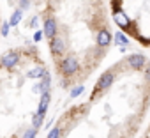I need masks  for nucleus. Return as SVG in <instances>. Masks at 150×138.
Segmentation results:
<instances>
[{"instance_id": "9b49d317", "label": "nucleus", "mask_w": 150, "mask_h": 138, "mask_svg": "<svg viewBox=\"0 0 150 138\" xmlns=\"http://www.w3.org/2000/svg\"><path fill=\"white\" fill-rule=\"evenodd\" d=\"M20 20H21V9H16L13 14H11V20H9V25H13V27H16L18 23H20Z\"/></svg>"}, {"instance_id": "0eeeda50", "label": "nucleus", "mask_w": 150, "mask_h": 138, "mask_svg": "<svg viewBox=\"0 0 150 138\" xmlns=\"http://www.w3.org/2000/svg\"><path fill=\"white\" fill-rule=\"evenodd\" d=\"M115 21H117L122 28H127V27L131 25V20H129L127 14H124L122 11H117V13H115Z\"/></svg>"}, {"instance_id": "a211bd4d", "label": "nucleus", "mask_w": 150, "mask_h": 138, "mask_svg": "<svg viewBox=\"0 0 150 138\" xmlns=\"http://www.w3.org/2000/svg\"><path fill=\"white\" fill-rule=\"evenodd\" d=\"M9 27H11L9 23H4V25H2V36H4V37L9 34Z\"/></svg>"}, {"instance_id": "20e7f679", "label": "nucleus", "mask_w": 150, "mask_h": 138, "mask_svg": "<svg viewBox=\"0 0 150 138\" xmlns=\"http://www.w3.org/2000/svg\"><path fill=\"white\" fill-rule=\"evenodd\" d=\"M127 62H129L131 67H134V69H141V67L145 65V57H143V55H131V57L127 58Z\"/></svg>"}, {"instance_id": "4468645a", "label": "nucleus", "mask_w": 150, "mask_h": 138, "mask_svg": "<svg viewBox=\"0 0 150 138\" xmlns=\"http://www.w3.org/2000/svg\"><path fill=\"white\" fill-rule=\"evenodd\" d=\"M42 120H44V115L42 113H35L34 115V119H32V124H34V129H37L41 124H42Z\"/></svg>"}, {"instance_id": "2eb2a0df", "label": "nucleus", "mask_w": 150, "mask_h": 138, "mask_svg": "<svg viewBox=\"0 0 150 138\" xmlns=\"http://www.w3.org/2000/svg\"><path fill=\"white\" fill-rule=\"evenodd\" d=\"M83 90H85V87H83V85H78V87H74V89L71 90V97H72V99H74V97H78V96H80Z\"/></svg>"}, {"instance_id": "f3484780", "label": "nucleus", "mask_w": 150, "mask_h": 138, "mask_svg": "<svg viewBox=\"0 0 150 138\" xmlns=\"http://www.w3.org/2000/svg\"><path fill=\"white\" fill-rule=\"evenodd\" d=\"M35 133H37V129L30 127L28 131H25V133H23V136H21V138H35Z\"/></svg>"}, {"instance_id": "7ed1b4c3", "label": "nucleus", "mask_w": 150, "mask_h": 138, "mask_svg": "<svg viewBox=\"0 0 150 138\" xmlns=\"http://www.w3.org/2000/svg\"><path fill=\"white\" fill-rule=\"evenodd\" d=\"M111 83H113V75H111V73H106V75H103V76L99 78L96 89H97V90H106Z\"/></svg>"}, {"instance_id": "f8f14e48", "label": "nucleus", "mask_w": 150, "mask_h": 138, "mask_svg": "<svg viewBox=\"0 0 150 138\" xmlns=\"http://www.w3.org/2000/svg\"><path fill=\"white\" fill-rule=\"evenodd\" d=\"M44 76V71H42V67H34L28 71V78H41Z\"/></svg>"}, {"instance_id": "9d476101", "label": "nucleus", "mask_w": 150, "mask_h": 138, "mask_svg": "<svg viewBox=\"0 0 150 138\" xmlns=\"http://www.w3.org/2000/svg\"><path fill=\"white\" fill-rule=\"evenodd\" d=\"M51 46H53V51L57 53V55H60L62 51H64V41L60 39V37H53V43H51Z\"/></svg>"}, {"instance_id": "39448f33", "label": "nucleus", "mask_w": 150, "mask_h": 138, "mask_svg": "<svg viewBox=\"0 0 150 138\" xmlns=\"http://www.w3.org/2000/svg\"><path fill=\"white\" fill-rule=\"evenodd\" d=\"M55 32H57V23H55L53 18H48L44 21V34L48 37H55Z\"/></svg>"}, {"instance_id": "423d86ee", "label": "nucleus", "mask_w": 150, "mask_h": 138, "mask_svg": "<svg viewBox=\"0 0 150 138\" xmlns=\"http://www.w3.org/2000/svg\"><path fill=\"white\" fill-rule=\"evenodd\" d=\"M48 90H50V75L44 71V78H42V82L34 89V92H42V94H48Z\"/></svg>"}, {"instance_id": "f257e3e1", "label": "nucleus", "mask_w": 150, "mask_h": 138, "mask_svg": "<svg viewBox=\"0 0 150 138\" xmlns=\"http://www.w3.org/2000/svg\"><path fill=\"white\" fill-rule=\"evenodd\" d=\"M62 71L65 73V75H74L78 71V62L74 60V58H64L62 60Z\"/></svg>"}, {"instance_id": "f03ea898", "label": "nucleus", "mask_w": 150, "mask_h": 138, "mask_svg": "<svg viewBox=\"0 0 150 138\" xmlns=\"http://www.w3.org/2000/svg\"><path fill=\"white\" fill-rule=\"evenodd\" d=\"M16 62H18V53H14V51L4 53L2 58H0V64H2L4 67H14Z\"/></svg>"}, {"instance_id": "6e6552de", "label": "nucleus", "mask_w": 150, "mask_h": 138, "mask_svg": "<svg viewBox=\"0 0 150 138\" xmlns=\"http://www.w3.org/2000/svg\"><path fill=\"white\" fill-rule=\"evenodd\" d=\"M110 43H111V34L108 30H101L97 34V44L99 46H108Z\"/></svg>"}, {"instance_id": "aec40b11", "label": "nucleus", "mask_w": 150, "mask_h": 138, "mask_svg": "<svg viewBox=\"0 0 150 138\" xmlns=\"http://www.w3.org/2000/svg\"><path fill=\"white\" fill-rule=\"evenodd\" d=\"M30 7V2L28 0H21V9H28Z\"/></svg>"}, {"instance_id": "1a4fd4ad", "label": "nucleus", "mask_w": 150, "mask_h": 138, "mask_svg": "<svg viewBox=\"0 0 150 138\" xmlns=\"http://www.w3.org/2000/svg\"><path fill=\"white\" fill-rule=\"evenodd\" d=\"M48 105H50V94H42V97H41V103H39V112L37 113H46V110H48Z\"/></svg>"}, {"instance_id": "dca6fc26", "label": "nucleus", "mask_w": 150, "mask_h": 138, "mask_svg": "<svg viewBox=\"0 0 150 138\" xmlns=\"http://www.w3.org/2000/svg\"><path fill=\"white\" fill-rule=\"evenodd\" d=\"M48 138H62V131H60L58 127H53V129L50 131V134H48Z\"/></svg>"}, {"instance_id": "ddd939ff", "label": "nucleus", "mask_w": 150, "mask_h": 138, "mask_svg": "<svg viewBox=\"0 0 150 138\" xmlns=\"http://www.w3.org/2000/svg\"><path fill=\"white\" fill-rule=\"evenodd\" d=\"M115 43H117V44H122V46H127V44H129V39H127L122 32H117V34H115Z\"/></svg>"}, {"instance_id": "6ab92c4d", "label": "nucleus", "mask_w": 150, "mask_h": 138, "mask_svg": "<svg viewBox=\"0 0 150 138\" xmlns=\"http://www.w3.org/2000/svg\"><path fill=\"white\" fill-rule=\"evenodd\" d=\"M41 39H42V32H35V34H34V41H35V43H39Z\"/></svg>"}]
</instances>
